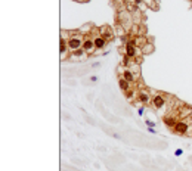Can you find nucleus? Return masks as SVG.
Segmentation results:
<instances>
[{
	"label": "nucleus",
	"mask_w": 192,
	"mask_h": 171,
	"mask_svg": "<svg viewBox=\"0 0 192 171\" xmlns=\"http://www.w3.org/2000/svg\"><path fill=\"white\" fill-rule=\"evenodd\" d=\"M93 42H95V47H96L98 50H101V49L107 44V39H104V37L99 34V36H96V37L93 39Z\"/></svg>",
	"instance_id": "1a4fd4ad"
},
{
	"label": "nucleus",
	"mask_w": 192,
	"mask_h": 171,
	"mask_svg": "<svg viewBox=\"0 0 192 171\" xmlns=\"http://www.w3.org/2000/svg\"><path fill=\"white\" fill-rule=\"evenodd\" d=\"M126 56H129V58L138 56V49L132 42H127V44H126Z\"/></svg>",
	"instance_id": "0eeeda50"
},
{
	"label": "nucleus",
	"mask_w": 192,
	"mask_h": 171,
	"mask_svg": "<svg viewBox=\"0 0 192 171\" xmlns=\"http://www.w3.org/2000/svg\"><path fill=\"white\" fill-rule=\"evenodd\" d=\"M154 52V44L152 43H145L142 46V53H152Z\"/></svg>",
	"instance_id": "ddd939ff"
},
{
	"label": "nucleus",
	"mask_w": 192,
	"mask_h": 171,
	"mask_svg": "<svg viewBox=\"0 0 192 171\" xmlns=\"http://www.w3.org/2000/svg\"><path fill=\"white\" fill-rule=\"evenodd\" d=\"M145 124H146L148 127H155V123H154V121H149V120H146Z\"/></svg>",
	"instance_id": "dca6fc26"
},
{
	"label": "nucleus",
	"mask_w": 192,
	"mask_h": 171,
	"mask_svg": "<svg viewBox=\"0 0 192 171\" xmlns=\"http://www.w3.org/2000/svg\"><path fill=\"white\" fill-rule=\"evenodd\" d=\"M148 133H152V134H155V130H154V127H148Z\"/></svg>",
	"instance_id": "aec40b11"
},
{
	"label": "nucleus",
	"mask_w": 192,
	"mask_h": 171,
	"mask_svg": "<svg viewBox=\"0 0 192 171\" xmlns=\"http://www.w3.org/2000/svg\"><path fill=\"white\" fill-rule=\"evenodd\" d=\"M182 153H183V151H182V149H176V152H174V155H176V156H180Z\"/></svg>",
	"instance_id": "6ab92c4d"
},
{
	"label": "nucleus",
	"mask_w": 192,
	"mask_h": 171,
	"mask_svg": "<svg viewBox=\"0 0 192 171\" xmlns=\"http://www.w3.org/2000/svg\"><path fill=\"white\" fill-rule=\"evenodd\" d=\"M130 59H132V58H129V56H124V58H123V62H121V65H123V66H130V65H132Z\"/></svg>",
	"instance_id": "2eb2a0df"
},
{
	"label": "nucleus",
	"mask_w": 192,
	"mask_h": 171,
	"mask_svg": "<svg viewBox=\"0 0 192 171\" xmlns=\"http://www.w3.org/2000/svg\"><path fill=\"white\" fill-rule=\"evenodd\" d=\"M152 105L155 109H163L166 106V94L163 93H157L152 97Z\"/></svg>",
	"instance_id": "f03ea898"
},
{
	"label": "nucleus",
	"mask_w": 192,
	"mask_h": 171,
	"mask_svg": "<svg viewBox=\"0 0 192 171\" xmlns=\"http://www.w3.org/2000/svg\"><path fill=\"white\" fill-rule=\"evenodd\" d=\"M67 50H68V44L65 43V39H61V44H59V52H61V56L64 59V55H67Z\"/></svg>",
	"instance_id": "9d476101"
},
{
	"label": "nucleus",
	"mask_w": 192,
	"mask_h": 171,
	"mask_svg": "<svg viewBox=\"0 0 192 171\" xmlns=\"http://www.w3.org/2000/svg\"><path fill=\"white\" fill-rule=\"evenodd\" d=\"M123 78H124V80H127L129 83H133V81H136V80H138L136 74H135L133 71H130V69H126V71L123 72Z\"/></svg>",
	"instance_id": "6e6552de"
},
{
	"label": "nucleus",
	"mask_w": 192,
	"mask_h": 171,
	"mask_svg": "<svg viewBox=\"0 0 192 171\" xmlns=\"http://www.w3.org/2000/svg\"><path fill=\"white\" fill-rule=\"evenodd\" d=\"M138 112H139V115H143V114H145V108H143V106H141V108L138 109Z\"/></svg>",
	"instance_id": "a211bd4d"
},
{
	"label": "nucleus",
	"mask_w": 192,
	"mask_h": 171,
	"mask_svg": "<svg viewBox=\"0 0 192 171\" xmlns=\"http://www.w3.org/2000/svg\"><path fill=\"white\" fill-rule=\"evenodd\" d=\"M84 55H86V52H84L83 49H78V50H76V52H71V58H70V61H73L74 58L80 59V58H83Z\"/></svg>",
	"instance_id": "f8f14e48"
},
{
	"label": "nucleus",
	"mask_w": 192,
	"mask_h": 171,
	"mask_svg": "<svg viewBox=\"0 0 192 171\" xmlns=\"http://www.w3.org/2000/svg\"><path fill=\"white\" fill-rule=\"evenodd\" d=\"M138 100H139L142 105H148V103L151 102V94H149V91H146V90H141V91H139V94H138Z\"/></svg>",
	"instance_id": "423d86ee"
},
{
	"label": "nucleus",
	"mask_w": 192,
	"mask_h": 171,
	"mask_svg": "<svg viewBox=\"0 0 192 171\" xmlns=\"http://www.w3.org/2000/svg\"><path fill=\"white\" fill-rule=\"evenodd\" d=\"M173 130H174L176 134H186L189 127H188V123H186V121H177V123L174 124Z\"/></svg>",
	"instance_id": "39448f33"
},
{
	"label": "nucleus",
	"mask_w": 192,
	"mask_h": 171,
	"mask_svg": "<svg viewBox=\"0 0 192 171\" xmlns=\"http://www.w3.org/2000/svg\"><path fill=\"white\" fill-rule=\"evenodd\" d=\"M118 86H120V88H121L123 91H127V90H130V83H129L127 80H124L123 77L120 78V81H118Z\"/></svg>",
	"instance_id": "9b49d317"
},
{
	"label": "nucleus",
	"mask_w": 192,
	"mask_h": 171,
	"mask_svg": "<svg viewBox=\"0 0 192 171\" xmlns=\"http://www.w3.org/2000/svg\"><path fill=\"white\" fill-rule=\"evenodd\" d=\"M95 49H96V47H95L93 39H90L89 36H86V37H84V43H83V50H84L87 55H92Z\"/></svg>",
	"instance_id": "20e7f679"
},
{
	"label": "nucleus",
	"mask_w": 192,
	"mask_h": 171,
	"mask_svg": "<svg viewBox=\"0 0 192 171\" xmlns=\"http://www.w3.org/2000/svg\"><path fill=\"white\" fill-rule=\"evenodd\" d=\"M142 3V0H135V6H139Z\"/></svg>",
	"instance_id": "412c9836"
},
{
	"label": "nucleus",
	"mask_w": 192,
	"mask_h": 171,
	"mask_svg": "<svg viewBox=\"0 0 192 171\" xmlns=\"http://www.w3.org/2000/svg\"><path fill=\"white\" fill-rule=\"evenodd\" d=\"M83 39H84L83 34H80V33H77V31H71V36H70L68 40H67V44H68L70 52H76L80 47H83V43H84Z\"/></svg>",
	"instance_id": "f257e3e1"
},
{
	"label": "nucleus",
	"mask_w": 192,
	"mask_h": 171,
	"mask_svg": "<svg viewBox=\"0 0 192 171\" xmlns=\"http://www.w3.org/2000/svg\"><path fill=\"white\" fill-rule=\"evenodd\" d=\"M101 36H102L104 39H107V40H110L113 34H111V31L108 30V27H105V28H102V30H101Z\"/></svg>",
	"instance_id": "4468645a"
},
{
	"label": "nucleus",
	"mask_w": 192,
	"mask_h": 171,
	"mask_svg": "<svg viewBox=\"0 0 192 171\" xmlns=\"http://www.w3.org/2000/svg\"><path fill=\"white\" fill-rule=\"evenodd\" d=\"M124 93L129 96V99H132V97H133V91H132V90H127V91H124Z\"/></svg>",
	"instance_id": "f3484780"
},
{
	"label": "nucleus",
	"mask_w": 192,
	"mask_h": 171,
	"mask_svg": "<svg viewBox=\"0 0 192 171\" xmlns=\"http://www.w3.org/2000/svg\"><path fill=\"white\" fill-rule=\"evenodd\" d=\"M118 21H120V24H121V27H126V28H129V25H132V16L129 15V12L127 10H121L120 13H118Z\"/></svg>",
	"instance_id": "7ed1b4c3"
}]
</instances>
